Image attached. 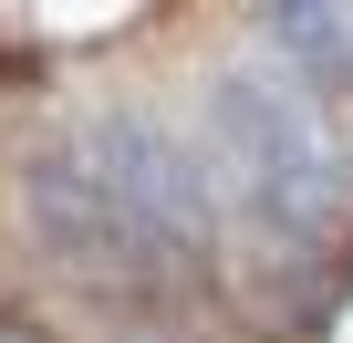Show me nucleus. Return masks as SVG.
I'll return each instance as SVG.
<instances>
[{
  "instance_id": "1",
  "label": "nucleus",
  "mask_w": 353,
  "mask_h": 343,
  "mask_svg": "<svg viewBox=\"0 0 353 343\" xmlns=\"http://www.w3.org/2000/svg\"><path fill=\"white\" fill-rule=\"evenodd\" d=\"M0 343H52V333H32V322H11V312H0Z\"/></svg>"
}]
</instances>
